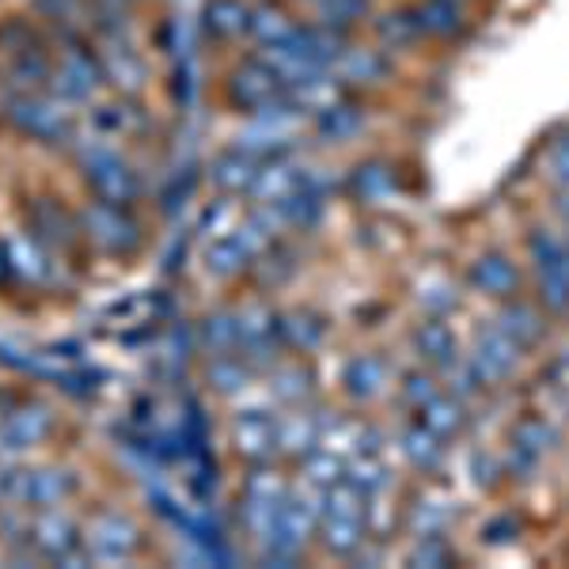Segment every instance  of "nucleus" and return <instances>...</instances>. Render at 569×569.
<instances>
[{
    "label": "nucleus",
    "mask_w": 569,
    "mask_h": 569,
    "mask_svg": "<svg viewBox=\"0 0 569 569\" xmlns=\"http://www.w3.org/2000/svg\"><path fill=\"white\" fill-rule=\"evenodd\" d=\"M0 114L16 133L50 144V149H69V141L80 130L77 107L61 103L50 91H4Z\"/></svg>",
    "instance_id": "f257e3e1"
},
{
    "label": "nucleus",
    "mask_w": 569,
    "mask_h": 569,
    "mask_svg": "<svg viewBox=\"0 0 569 569\" xmlns=\"http://www.w3.org/2000/svg\"><path fill=\"white\" fill-rule=\"evenodd\" d=\"M77 493H80V475L69 471V467L8 463L0 471V505L50 509V505H69Z\"/></svg>",
    "instance_id": "f03ea898"
},
{
    "label": "nucleus",
    "mask_w": 569,
    "mask_h": 569,
    "mask_svg": "<svg viewBox=\"0 0 569 569\" xmlns=\"http://www.w3.org/2000/svg\"><path fill=\"white\" fill-rule=\"evenodd\" d=\"M80 543H84L88 566H126L144 547V531L130 512L103 509L80 528Z\"/></svg>",
    "instance_id": "7ed1b4c3"
},
{
    "label": "nucleus",
    "mask_w": 569,
    "mask_h": 569,
    "mask_svg": "<svg viewBox=\"0 0 569 569\" xmlns=\"http://www.w3.org/2000/svg\"><path fill=\"white\" fill-rule=\"evenodd\" d=\"M27 547L53 566H88L84 543H80V525L66 512V505H50V509H31V525H27Z\"/></svg>",
    "instance_id": "20e7f679"
},
{
    "label": "nucleus",
    "mask_w": 569,
    "mask_h": 569,
    "mask_svg": "<svg viewBox=\"0 0 569 569\" xmlns=\"http://www.w3.org/2000/svg\"><path fill=\"white\" fill-rule=\"evenodd\" d=\"M77 217H80V228H84V240L96 247V251L114 254V259H130V254L141 251L144 232H141V224H137L133 209L91 201Z\"/></svg>",
    "instance_id": "39448f33"
},
{
    "label": "nucleus",
    "mask_w": 569,
    "mask_h": 569,
    "mask_svg": "<svg viewBox=\"0 0 569 569\" xmlns=\"http://www.w3.org/2000/svg\"><path fill=\"white\" fill-rule=\"evenodd\" d=\"M27 228H31V240H39L46 251H53L58 259H77L80 247H84V228L80 217L69 213L58 198H31L23 209Z\"/></svg>",
    "instance_id": "423d86ee"
},
{
    "label": "nucleus",
    "mask_w": 569,
    "mask_h": 569,
    "mask_svg": "<svg viewBox=\"0 0 569 569\" xmlns=\"http://www.w3.org/2000/svg\"><path fill=\"white\" fill-rule=\"evenodd\" d=\"M284 96H289L284 84L273 77L270 66H262L259 58L240 61V66L224 77V99L236 110H243V114H254V110L278 103V99H284Z\"/></svg>",
    "instance_id": "0eeeda50"
},
{
    "label": "nucleus",
    "mask_w": 569,
    "mask_h": 569,
    "mask_svg": "<svg viewBox=\"0 0 569 569\" xmlns=\"http://www.w3.org/2000/svg\"><path fill=\"white\" fill-rule=\"evenodd\" d=\"M96 50L103 80L118 96H141L149 88V61L141 58L133 39H96Z\"/></svg>",
    "instance_id": "6e6552de"
},
{
    "label": "nucleus",
    "mask_w": 569,
    "mask_h": 569,
    "mask_svg": "<svg viewBox=\"0 0 569 569\" xmlns=\"http://www.w3.org/2000/svg\"><path fill=\"white\" fill-rule=\"evenodd\" d=\"M232 448L247 463H273V456H278V415L266 407L240 410L232 418Z\"/></svg>",
    "instance_id": "1a4fd4ad"
},
{
    "label": "nucleus",
    "mask_w": 569,
    "mask_h": 569,
    "mask_svg": "<svg viewBox=\"0 0 569 569\" xmlns=\"http://www.w3.org/2000/svg\"><path fill=\"white\" fill-rule=\"evenodd\" d=\"M91 130L110 137V141H130L149 130V110L137 103V96H110V99H91Z\"/></svg>",
    "instance_id": "9d476101"
},
{
    "label": "nucleus",
    "mask_w": 569,
    "mask_h": 569,
    "mask_svg": "<svg viewBox=\"0 0 569 569\" xmlns=\"http://www.w3.org/2000/svg\"><path fill=\"white\" fill-rule=\"evenodd\" d=\"M305 176H308V168L292 160V152L270 156V160L259 163V176H254L247 198H251L254 206H273V201H284L289 194H297V190L305 187Z\"/></svg>",
    "instance_id": "9b49d317"
},
{
    "label": "nucleus",
    "mask_w": 569,
    "mask_h": 569,
    "mask_svg": "<svg viewBox=\"0 0 569 569\" xmlns=\"http://www.w3.org/2000/svg\"><path fill=\"white\" fill-rule=\"evenodd\" d=\"M520 365V346L512 338H505L501 330H482L479 342H475L471 353V372L479 376V383H501L517 372Z\"/></svg>",
    "instance_id": "f8f14e48"
},
{
    "label": "nucleus",
    "mask_w": 569,
    "mask_h": 569,
    "mask_svg": "<svg viewBox=\"0 0 569 569\" xmlns=\"http://www.w3.org/2000/svg\"><path fill=\"white\" fill-rule=\"evenodd\" d=\"M12 251V270L16 281L31 284V289H53L61 281V262L53 251H46L39 240H27V236H12L8 240Z\"/></svg>",
    "instance_id": "ddd939ff"
},
{
    "label": "nucleus",
    "mask_w": 569,
    "mask_h": 569,
    "mask_svg": "<svg viewBox=\"0 0 569 569\" xmlns=\"http://www.w3.org/2000/svg\"><path fill=\"white\" fill-rule=\"evenodd\" d=\"M335 80L342 88H376L391 77V61L383 50H369V46H346L342 58L330 66Z\"/></svg>",
    "instance_id": "4468645a"
},
{
    "label": "nucleus",
    "mask_w": 569,
    "mask_h": 569,
    "mask_svg": "<svg viewBox=\"0 0 569 569\" xmlns=\"http://www.w3.org/2000/svg\"><path fill=\"white\" fill-rule=\"evenodd\" d=\"M259 156H251L240 144H232V149L217 152L213 163H209V182L220 190V194L228 198H243L247 190H251L254 176H259Z\"/></svg>",
    "instance_id": "2eb2a0df"
},
{
    "label": "nucleus",
    "mask_w": 569,
    "mask_h": 569,
    "mask_svg": "<svg viewBox=\"0 0 569 569\" xmlns=\"http://www.w3.org/2000/svg\"><path fill=\"white\" fill-rule=\"evenodd\" d=\"M319 437H323V418L311 415V410L300 402L297 410L278 418V452L292 456V460H305L311 448H319Z\"/></svg>",
    "instance_id": "dca6fc26"
},
{
    "label": "nucleus",
    "mask_w": 569,
    "mask_h": 569,
    "mask_svg": "<svg viewBox=\"0 0 569 569\" xmlns=\"http://www.w3.org/2000/svg\"><path fill=\"white\" fill-rule=\"evenodd\" d=\"M251 27V4L247 0H206L201 8V31L217 42H236Z\"/></svg>",
    "instance_id": "f3484780"
},
{
    "label": "nucleus",
    "mask_w": 569,
    "mask_h": 569,
    "mask_svg": "<svg viewBox=\"0 0 569 569\" xmlns=\"http://www.w3.org/2000/svg\"><path fill=\"white\" fill-rule=\"evenodd\" d=\"M350 194L361 206H383L399 194V176H395L391 163L383 160H365L350 171Z\"/></svg>",
    "instance_id": "a211bd4d"
},
{
    "label": "nucleus",
    "mask_w": 569,
    "mask_h": 569,
    "mask_svg": "<svg viewBox=\"0 0 569 569\" xmlns=\"http://www.w3.org/2000/svg\"><path fill=\"white\" fill-rule=\"evenodd\" d=\"M50 72H53V58L42 50H20V53H8V66H4V91H46L50 84Z\"/></svg>",
    "instance_id": "6ab92c4d"
},
{
    "label": "nucleus",
    "mask_w": 569,
    "mask_h": 569,
    "mask_svg": "<svg viewBox=\"0 0 569 569\" xmlns=\"http://www.w3.org/2000/svg\"><path fill=\"white\" fill-rule=\"evenodd\" d=\"M365 122H369L365 107L353 103L350 96H342L338 103H330L327 110H319L316 114V133L323 137L327 144H346L365 130Z\"/></svg>",
    "instance_id": "aec40b11"
},
{
    "label": "nucleus",
    "mask_w": 569,
    "mask_h": 569,
    "mask_svg": "<svg viewBox=\"0 0 569 569\" xmlns=\"http://www.w3.org/2000/svg\"><path fill=\"white\" fill-rule=\"evenodd\" d=\"M251 251L236 240V232H224V236H213L206 247V273L217 281H236L240 273L251 270Z\"/></svg>",
    "instance_id": "412c9836"
},
{
    "label": "nucleus",
    "mask_w": 569,
    "mask_h": 569,
    "mask_svg": "<svg viewBox=\"0 0 569 569\" xmlns=\"http://www.w3.org/2000/svg\"><path fill=\"white\" fill-rule=\"evenodd\" d=\"M316 536L330 555L350 558L361 550L365 539H369V528H365V517H319Z\"/></svg>",
    "instance_id": "4be33fe9"
},
{
    "label": "nucleus",
    "mask_w": 569,
    "mask_h": 569,
    "mask_svg": "<svg viewBox=\"0 0 569 569\" xmlns=\"http://www.w3.org/2000/svg\"><path fill=\"white\" fill-rule=\"evenodd\" d=\"M278 338L284 350L316 353L327 338V323L311 311H289V316H278Z\"/></svg>",
    "instance_id": "5701e85b"
},
{
    "label": "nucleus",
    "mask_w": 569,
    "mask_h": 569,
    "mask_svg": "<svg viewBox=\"0 0 569 569\" xmlns=\"http://www.w3.org/2000/svg\"><path fill=\"white\" fill-rule=\"evenodd\" d=\"M471 284L486 297H512L520 289V273L505 254H482L479 262L471 266Z\"/></svg>",
    "instance_id": "b1692460"
},
{
    "label": "nucleus",
    "mask_w": 569,
    "mask_h": 569,
    "mask_svg": "<svg viewBox=\"0 0 569 569\" xmlns=\"http://www.w3.org/2000/svg\"><path fill=\"white\" fill-rule=\"evenodd\" d=\"M300 31V23L292 20L289 12H284L281 4H259L251 8V27H247V34H251L259 46H281V42H292Z\"/></svg>",
    "instance_id": "393cba45"
},
{
    "label": "nucleus",
    "mask_w": 569,
    "mask_h": 569,
    "mask_svg": "<svg viewBox=\"0 0 569 569\" xmlns=\"http://www.w3.org/2000/svg\"><path fill=\"white\" fill-rule=\"evenodd\" d=\"M198 350L206 357L240 353V323H236V311H213V316L201 319Z\"/></svg>",
    "instance_id": "a878e982"
},
{
    "label": "nucleus",
    "mask_w": 569,
    "mask_h": 569,
    "mask_svg": "<svg viewBox=\"0 0 569 569\" xmlns=\"http://www.w3.org/2000/svg\"><path fill=\"white\" fill-rule=\"evenodd\" d=\"M342 383H346V391H350L357 402L376 399V395L383 391V383H388V369H383L380 357L361 353V357H353V361L346 365Z\"/></svg>",
    "instance_id": "bb28decb"
},
{
    "label": "nucleus",
    "mask_w": 569,
    "mask_h": 569,
    "mask_svg": "<svg viewBox=\"0 0 569 569\" xmlns=\"http://www.w3.org/2000/svg\"><path fill=\"white\" fill-rule=\"evenodd\" d=\"M415 20L421 34H433V39H452L463 31V8L456 0H421L415 8Z\"/></svg>",
    "instance_id": "cd10ccee"
},
{
    "label": "nucleus",
    "mask_w": 569,
    "mask_h": 569,
    "mask_svg": "<svg viewBox=\"0 0 569 569\" xmlns=\"http://www.w3.org/2000/svg\"><path fill=\"white\" fill-rule=\"evenodd\" d=\"M209 388L217 395H240L251 388L254 369L243 361L240 353H224V357H209V369H206Z\"/></svg>",
    "instance_id": "c85d7f7f"
},
{
    "label": "nucleus",
    "mask_w": 569,
    "mask_h": 569,
    "mask_svg": "<svg viewBox=\"0 0 569 569\" xmlns=\"http://www.w3.org/2000/svg\"><path fill=\"white\" fill-rule=\"evenodd\" d=\"M498 330L505 338H512V342L520 346V350H528V346H536L539 338H543V316H539L536 308L528 305H505L501 316H498Z\"/></svg>",
    "instance_id": "c756f323"
},
{
    "label": "nucleus",
    "mask_w": 569,
    "mask_h": 569,
    "mask_svg": "<svg viewBox=\"0 0 569 569\" xmlns=\"http://www.w3.org/2000/svg\"><path fill=\"white\" fill-rule=\"evenodd\" d=\"M346 96V88L335 80V72H319V77H311L305 80V84H297V88H289V99L297 103L305 114H319V110H327L330 103H338V99Z\"/></svg>",
    "instance_id": "7c9ffc66"
},
{
    "label": "nucleus",
    "mask_w": 569,
    "mask_h": 569,
    "mask_svg": "<svg viewBox=\"0 0 569 569\" xmlns=\"http://www.w3.org/2000/svg\"><path fill=\"white\" fill-rule=\"evenodd\" d=\"M278 509L273 501H254V498H240V528L243 536L254 539V547H266L278 539Z\"/></svg>",
    "instance_id": "2f4dec72"
},
{
    "label": "nucleus",
    "mask_w": 569,
    "mask_h": 569,
    "mask_svg": "<svg viewBox=\"0 0 569 569\" xmlns=\"http://www.w3.org/2000/svg\"><path fill=\"white\" fill-rule=\"evenodd\" d=\"M311 395V372L305 365H273L270 369V399L284 402V407H300Z\"/></svg>",
    "instance_id": "473e14b6"
},
{
    "label": "nucleus",
    "mask_w": 569,
    "mask_h": 569,
    "mask_svg": "<svg viewBox=\"0 0 569 569\" xmlns=\"http://www.w3.org/2000/svg\"><path fill=\"white\" fill-rule=\"evenodd\" d=\"M399 445H402V456H407V460L426 475L445 463V445H440V437L429 433L426 426H410Z\"/></svg>",
    "instance_id": "72a5a7b5"
},
{
    "label": "nucleus",
    "mask_w": 569,
    "mask_h": 569,
    "mask_svg": "<svg viewBox=\"0 0 569 569\" xmlns=\"http://www.w3.org/2000/svg\"><path fill=\"white\" fill-rule=\"evenodd\" d=\"M421 426H426L429 433H437L440 440L456 437V433H460V429L467 426L463 402H460V399H445V395H437V399H429L426 407H421Z\"/></svg>",
    "instance_id": "f704fd0d"
},
{
    "label": "nucleus",
    "mask_w": 569,
    "mask_h": 569,
    "mask_svg": "<svg viewBox=\"0 0 569 569\" xmlns=\"http://www.w3.org/2000/svg\"><path fill=\"white\" fill-rule=\"evenodd\" d=\"M415 346H418V353L433 365H452L456 361V335L448 330V323H440L437 316L426 319V323L415 330Z\"/></svg>",
    "instance_id": "c9c22d12"
},
{
    "label": "nucleus",
    "mask_w": 569,
    "mask_h": 569,
    "mask_svg": "<svg viewBox=\"0 0 569 569\" xmlns=\"http://www.w3.org/2000/svg\"><path fill=\"white\" fill-rule=\"evenodd\" d=\"M346 482L357 486V490H361L365 498H372V493L388 490L391 475H388V467L380 463V456H376V452H357L353 463L346 467Z\"/></svg>",
    "instance_id": "e433bc0d"
},
{
    "label": "nucleus",
    "mask_w": 569,
    "mask_h": 569,
    "mask_svg": "<svg viewBox=\"0 0 569 569\" xmlns=\"http://www.w3.org/2000/svg\"><path fill=\"white\" fill-rule=\"evenodd\" d=\"M42 46L50 50V34H46L34 20H23V16H16V20L0 23V50H4V53L42 50Z\"/></svg>",
    "instance_id": "4c0bfd02"
},
{
    "label": "nucleus",
    "mask_w": 569,
    "mask_h": 569,
    "mask_svg": "<svg viewBox=\"0 0 569 569\" xmlns=\"http://www.w3.org/2000/svg\"><path fill=\"white\" fill-rule=\"evenodd\" d=\"M300 463H305V482H308L316 493H323L327 486H335V482H342V479H346L342 456L327 452V448H311V452H308Z\"/></svg>",
    "instance_id": "58836bf2"
},
{
    "label": "nucleus",
    "mask_w": 569,
    "mask_h": 569,
    "mask_svg": "<svg viewBox=\"0 0 569 569\" xmlns=\"http://www.w3.org/2000/svg\"><path fill=\"white\" fill-rule=\"evenodd\" d=\"M284 493H289V482H284V475L278 471V467H270V463H251V471H247V479H243V498L281 505V501H284Z\"/></svg>",
    "instance_id": "ea45409f"
},
{
    "label": "nucleus",
    "mask_w": 569,
    "mask_h": 569,
    "mask_svg": "<svg viewBox=\"0 0 569 569\" xmlns=\"http://www.w3.org/2000/svg\"><path fill=\"white\" fill-rule=\"evenodd\" d=\"M376 34L388 50H402V46L421 39V27L415 20V8H402V12H388L376 20Z\"/></svg>",
    "instance_id": "a19ab883"
},
{
    "label": "nucleus",
    "mask_w": 569,
    "mask_h": 569,
    "mask_svg": "<svg viewBox=\"0 0 569 569\" xmlns=\"http://www.w3.org/2000/svg\"><path fill=\"white\" fill-rule=\"evenodd\" d=\"M369 4L372 0H311L316 23L338 27V31H350L357 20H365V16H369Z\"/></svg>",
    "instance_id": "79ce46f5"
},
{
    "label": "nucleus",
    "mask_w": 569,
    "mask_h": 569,
    "mask_svg": "<svg viewBox=\"0 0 569 569\" xmlns=\"http://www.w3.org/2000/svg\"><path fill=\"white\" fill-rule=\"evenodd\" d=\"M31 12L50 27H84L88 0H31Z\"/></svg>",
    "instance_id": "37998d69"
},
{
    "label": "nucleus",
    "mask_w": 569,
    "mask_h": 569,
    "mask_svg": "<svg viewBox=\"0 0 569 569\" xmlns=\"http://www.w3.org/2000/svg\"><path fill=\"white\" fill-rule=\"evenodd\" d=\"M531 262H536V270L539 273H547V270H569V259H566V243L558 240V236H550L543 232V228H536L531 232Z\"/></svg>",
    "instance_id": "c03bdc74"
},
{
    "label": "nucleus",
    "mask_w": 569,
    "mask_h": 569,
    "mask_svg": "<svg viewBox=\"0 0 569 569\" xmlns=\"http://www.w3.org/2000/svg\"><path fill=\"white\" fill-rule=\"evenodd\" d=\"M555 440H558V433L547 426V421H539V418H525L517 429H512V445L525 448V452H531L536 460L555 448Z\"/></svg>",
    "instance_id": "a18cd8bd"
},
{
    "label": "nucleus",
    "mask_w": 569,
    "mask_h": 569,
    "mask_svg": "<svg viewBox=\"0 0 569 569\" xmlns=\"http://www.w3.org/2000/svg\"><path fill=\"white\" fill-rule=\"evenodd\" d=\"M539 300L547 311H569V270L539 273Z\"/></svg>",
    "instance_id": "49530a36"
},
{
    "label": "nucleus",
    "mask_w": 569,
    "mask_h": 569,
    "mask_svg": "<svg viewBox=\"0 0 569 569\" xmlns=\"http://www.w3.org/2000/svg\"><path fill=\"white\" fill-rule=\"evenodd\" d=\"M236 224H240V213H236V206L228 194H220L213 206L201 213V232L206 236H224V232H232Z\"/></svg>",
    "instance_id": "de8ad7c7"
},
{
    "label": "nucleus",
    "mask_w": 569,
    "mask_h": 569,
    "mask_svg": "<svg viewBox=\"0 0 569 569\" xmlns=\"http://www.w3.org/2000/svg\"><path fill=\"white\" fill-rule=\"evenodd\" d=\"M421 543L410 550V566H429V569H445L452 566V550L440 536H418Z\"/></svg>",
    "instance_id": "09e8293b"
},
{
    "label": "nucleus",
    "mask_w": 569,
    "mask_h": 569,
    "mask_svg": "<svg viewBox=\"0 0 569 569\" xmlns=\"http://www.w3.org/2000/svg\"><path fill=\"white\" fill-rule=\"evenodd\" d=\"M437 395H440V388H437V380L429 372H407V376H402V399H407L415 410H421L429 399H437Z\"/></svg>",
    "instance_id": "8fccbe9b"
},
{
    "label": "nucleus",
    "mask_w": 569,
    "mask_h": 569,
    "mask_svg": "<svg viewBox=\"0 0 569 569\" xmlns=\"http://www.w3.org/2000/svg\"><path fill=\"white\" fill-rule=\"evenodd\" d=\"M445 520H448V512L437 509L433 501H421V505H415V512H410V528H415L418 536H440Z\"/></svg>",
    "instance_id": "3c124183"
},
{
    "label": "nucleus",
    "mask_w": 569,
    "mask_h": 569,
    "mask_svg": "<svg viewBox=\"0 0 569 569\" xmlns=\"http://www.w3.org/2000/svg\"><path fill=\"white\" fill-rule=\"evenodd\" d=\"M421 305H426V311H433V316H440L445 308H452L456 305V292L448 289V284H429V289H421Z\"/></svg>",
    "instance_id": "603ef678"
},
{
    "label": "nucleus",
    "mask_w": 569,
    "mask_h": 569,
    "mask_svg": "<svg viewBox=\"0 0 569 569\" xmlns=\"http://www.w3.org/2000/svg\"><path fill=\"white\" fill-rule=\"evenodd\" d=\"M490 543H509L512 536H517V520L512 517H501V520H493V525H486V531H482Z\"/></svg>",
    "instance_id": "864d4df0"
},
{
    "label": "nucleus",
    "mask_w": 569,
    "mask_h": 569,
    "mask_svg": "<svg viewBox=\"0 0 569 569\" xmlns=\"http://www.w3.org/2000/svg\"><path fill=\"white\" fill-rule=\"evenodd\" d=\"M16 281V270H12V251H8V240L0 236V289Z\"/></svg>",
    "instance_id": "5fc2aeb1"
},
{
    "label": "nucleus",
    "mask_w": 569,
    "mask_h": 569,
    "mask_svg": "<svg viewBox=\"0 0 569 569\" xmlns=\"http://www.w3.org/2000/svg\"><path fill=\"white\" fill-rule=\"evenodd\" d=\"M555 168H558V179L569 182V133L555 144Z\"/></svg>",
    "instance_id": "6e6d98bb"
},
{
    "label": "nucleus",
    "mask_w": 569,
    "mask_h": 569,
    "mask_svg": "<svg viewBox=\"0 0 569 569\" xmlns=\"http://www.w3.org/2000/svg\"><path fill=\"white\" fill-rule=\"evenodd\" d=\"M493 475H498V467H493L490 460H486L482 452L475 456V479H479V482L486 486V482H493Z\"/></svg>",
    "instance_id": "4d7b16f0"
},
{
    "label": "nucleus",
    "mask_w": 569,
    "mask_h": 569,
    "mask_svg": "<svg viewBox=\"0 0 569 569\" xmlns=\"http://www.w3.org/2000/svg\"><path fill=\"white\" fill-rule=\"evenodd\" d=\"M558 213H562V217L569 220V194H562V198H558Z\"/></svg>",
    "instance_id": "13d9d810"
},
{
    "label": "nucleus",
    "mask_w": 569,
    "mask_h": 569,
    "mask_svg": "<svg viewBox=\"0 0 569 569\" xmlns=\"http://www.w3.org/2000/svg\"><path fill=\"white\" fill-rule=\"evenodd\" d=\"M566 259H569V243H566Z\"/></svg>",
    "instance_id": "bf43d9fd"
},
{
    "label": "nucleus",
    "mask_w": 569,
    "mask_h": 569,
    "mask_svg": "<svg viewBox=\"0 0 569 569\" xmlns=\"http://www.w3.org/2000/svg\"><path fill=\"white\" fill-rule=\"evenodd\" d=\"M456 4H463V0H456Z\"/></svg>",
    "instance_id": "052dcab7"
},
{
    "label": "nucleus",
    "mask_w": 569,
    "mask_h": 569,
    "mask_svg": "<svg viewBox=\"0 0 569 569\" xmlns=\"http://www.w3.org/2000/svg\"><path fill=\"white\" fill-rule=\"evenodd\" d=\"M0 471H4V463H0Z\"/></svg>",
    "instance_id": "680f3d73"
}]
</instances>
